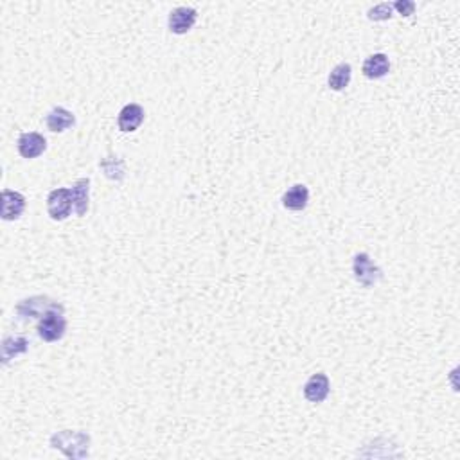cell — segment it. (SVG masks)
Here are the masks:
<instances>
[{
  "instance_id": "cell-4",
  "label": "cell",
  "mask_w": 460,
  "mask_h": 460,
  "mask_svg": "<svg viewBox=\"0 0 460 460\" xmlns=\"http://www.w3.org/2000/svg\"><path fill=\"white\" fill-rule=\"evenodd\" d=\"M56 305H60V302L51 301V298L45 297V295H35V297L24 298V301L18 302L15 311L22 320H32V318H38V320H40L49 310H52Z\"/></svg>"
},
{
  "instance_id": "cell-13",
  "label": "cell",
  "mask_w": 460,
  "mask_h": 460,
  "mask_svg": "<svg viewBox=\"0 0 460 460\" xmlns=\"http://www.w3.org/2000/svg\"><path fill=\"white\" fill-rule=\"evenodd\" d=\"M308 202H310V189L304 186V183H297V186L291 187L290 190H286L284 196H282V205L288 210H304L308 207Z\"/></svg>"
},
{
  "instance_id": "cell-9",
  "label": "cell",
  "mask_w": 460,
  "mask_h": 460,
  "mask_svg": "<svg viewBox=\"0 0 460 460\" xmlns=\"http://www.w3.org/2000/svg\"><path fill=\"white\" fill-rule=\"evenodd\" d=\"M25 210V196L16 190L4 189L2 190V218L6 222L18 219Z\"/></svg>"
},
{
  "instance_id": "cell-1",
  "label": "cell",
  "mask_w": 460,
  "mask_h": 460,
  "mask_svg": "<svg viewBox=\"0 0 460 460\" xmlns=\"http://www.w3.org/2000/svg\"><path fill=\"white\" fill-rule=\"evenodd\" d=\"M51 446L68 459L81 460L90 455V435L80 430H63L51 437Z\"/></svg>"
},
{
  "instance_id": "cell-3",
  "label": "cell",
  "mask_w": 460,
  "mask_h": 460,
  "mask_svg": "<svg viewBox=\"0 0 460 460\" xmlns=\"http://www.w3.org/2000/svg\"><path fill=\"white\" fill-rule=\"evenodd\" d=\"M353 274L354 279L360 282L363 288H374L377 282L383 279V270L370 259L369 254L361 252L353 259Z\"/></svg>"
},
{
  "instance_id": "cell-11",
  "label": "cell",
  "mask_w": 460,
  "mask_h": 460,
  "mask_svg": "<svg viewBox=\"0 0 460 460\" xmlns=\"http://www.w3.org/2000/svg\"><path fill=\"white\" fill-rule=\"evenodd\" d=\"M47 128L52 131V133H63L68 128H72L75 124V117L72 111H68L67 108L63 107H54L47 114Z\"/></svg>"
},
{
  "instance_id": "cell-10",
  "label": "cell",
  "mask_w": 460,
  "mask_h": 460,
  "mask_svg": "<svg viewBox=\"0 0 460 460\" xmlns=\"http://www.w3.org/2000/svg\"><path fill=\"white\" fill-rule=\"evenodd\" d=\"M144 121V108L137 103H130L119 111L117 117V126L124 133H131V131L139 130V126Z\"/></svg>"
},
{
  "instance_id": "cell-16",
  "label": "cell",
  "mask_w": 460,
  "mask_h": 460,
  "mask_svg": "<svg viewBox=\"0 0 460 460\" xmlns=\"http://www.w3.org/2000/svg\"><path fill=\"white\" fill-rule=\"evenodd\" d=\"M351 78H353V68H351V65L349 63H340V65H337L333 71H331L327 83H329L331 90L341 92V90H345V88L349 87Z\"/></svg>"
},
{
  "instance_id": "cell-5",
  "label": "cell",
  "mask_w": 460,
  "mask_h": 460,
  "mask_svg": "<svg viewBox=\"0 0 460 460\" xmlns=\"http://www.w3.org/2000/svg\"><path fill=\"white\" fill-rule=\"evenodd\" d=\"M74 207L72 203V193L71 189H54L49 193L47 196V212L54 222H63L71 216V210Z\"/></svg>"
},
{
  "instance_id": "cell-15",
  "label": "cell",
  "mask_w": 460,
  "mask_h": 460,
  "mask_svg": "<svg viewBox=\"0 0 460 460\" xmlns=\"http://www.w3.org/2000/svg\"><path fill=\"white\" fill-rule=\"evenodd\" d=\"M28 338L25 337H8L2 341V365H8L13 358L20 356L28 351Z\"/></svg>"
},
{
  "instance_id": "cell-14",
  "label": "cell",
  "mask_w": 460,
  "mask_h": 460,
  "mask_svg": "<svg viewBox=\"0 0 460 460\" xmlns=\"http://www.w3.org/2000/svg\"><path fill=\"white\" fill-rule=\"evenodd\" d=\"M72 203H74L75 214L83 218L88 212V200H90V180L80 178L72 186Z\"/></svg>"
},
{
  "instance_id": "cell-7",
  "label": "cell",
  "mask_w": 460,
  "mask_h": 460,
  "mask_svg": "<svg viewBox=\"0 0 460 460\" xmlns=\"http://www.w3.org/2000/svg\"><path fill=\"white\" fill-rule=\"evenodd\" d=\"M16 147H18V153L24 159H38L47 150V140H45L44 135L36 133V131H28V133H22L18 137Z\"/></svg>"
},
{
  "instance_id": "cell-2",
  "label": "cell",
  "mask_w": 460,
  "mask_h": 460,
  "mask_svg": "<svg viewBox=\"0 0 460 460\" xmlns=\"http://www.w3.org/2000/svg\"><path fill=\"white\" fill-rule=\"evenodd\" d=\"M36 331H38V337L44 341L61 340V338L65 337V331H67V318H65L63 304L49 310L47 313L38 320Z\"/></svg>"
},
{
  "instance_id": "cell-6",
  "label": "cell",
  "mask_w": 460,
  "mask_h": 460,
  "mask_svg": "<svg viewBox=\"0 0 460 460\" xmlns=\"http://www.w3.org/2000/svg\"><path fill=\"white\" fill-rule=\"evenodd\" d=\"M196 20H198V11L193 8H187V6H182V8H176L169 13L167 25H169L171 32L186 35V32H189L190 29L195 28Z\"/></svg>"
},
{
  "instance_id": "cell-19",
  "label": "cell",
  "mask_w": 460,
  "mask_h": 460,
  "mask_svg": "<svg viewBox=\"0 0 460 460\" xmlns=\"http://www.w3.org/2000/svg\"><path fill=\"white\" fill-rule=\"evenodd\" d=\"M392 8L403 16H410L413 15V11H416V4H413L412 0H397V2H394L392 4Z\"/></svg>"
},
{
  "instance_id": "cell-8",
  "label": "cell",
  "mask_w": 460,
  "mask_h": 460,
  "mask_svg": "<svg viewBox=\"0 0 460 460\" xmlns=\"http://www.w3.org/2000/svg\"><path fill=\"white\" fill-rule=\"evenodd\" d=\"M331 383L329 377L325 376L324 373L313 374L310 380L305 381L304 385V397L310 403H324L325 397L329 396Z\"/></svg>"
},
{
  "instance_id": "cell-18",
  "label": "cell",
  "mask_w": 460,
  "mask_h": 460,
  "mask_svg": "<svg viewBox=\"0 0 460 460\" xmlns=\"http://www.w3.org/2000/svg\"><path fill=\"white\" fill-rule=\"evenodd\" d=\"M392 13H394L392 4H389V2H383V4L369 9L367 16H369V20H373V22H383V20H390V18H392Z\"/></svg>"
},
{
  "instance_id": "cell-17",
  "label": "cell",
  "mask_w": 460,
  "mask_h": 460,
  "mask_svg": "<svg viewBox=\"0 0 460 460\" xmlns=\"http://www.w3.org/2000/svg\"><path fill=\"white\" fill-rule=\"evenodd\" d=\"M99 167L103 169L104 176L108 180H114V182H121L126 175V164L119 157H107V159L101 160Z\"/></svg>"
},
{
  "instance_id": "cell-12",
  "label": "cell",
  "mask_w": 460,
  "mask_h": 460,
  "mask_svg": "<svg viewBox=\"0 0 460 460\" xmlns=\"http://www.w3.org/2000/svg\"><path fill=\"white\" fill-rule=\"evenodd\" d=\"M363 75L369 78V80H381V78H385L390 71V61L389 56L383 54V52H377V54L369 56L365 61H363Z\"/></svg>"
}]
</instances>
